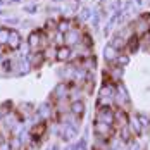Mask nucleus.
Masks as SVG:
<instances>
[{
  "mask_svg": "<svg viewBox=\"0 0 150 150\" xmlns=\"http://www.w3.org/2000/svg\"><path fill=\"white\" fill-rule=\"evenodd\" d=\"M45 42H48L45 36V31H40V30H35L31 31L30 38H28V45H30L31 50H35V52H43V48H45Z\"/></svg>",
  "mask_w": 150,
  "mask_h": 150,
  "instance_id": "1",
  "label": "nucleus"
},
{
  "mask_svg": "<svg viewBox=\"0 0 150 150\" xmlns=\"http://www.w3.org/2000/svg\"><path fill=\"white\" fill-rule=\"evenodd\" d=\"M95 121H102V122H107V124L114 126V109L110 105H100Z\"/></svg>",
  "mask_w": 150,
  "mask_h": 150,
  "instance_id": "2",
  "label": "nucleus"
},
{
  "mask_svg": "<svg viewBox=\"0 0 150 150\" xmlns=\"http://www.w3.org/2000/svg\"><path fill=\"white\" fill-rule=\"evenodd\" d=\"M93 129H95V135L100 136V138H110L114 129H112V124H107V122H102V121H95L93 122Z\"/></svg>",
  "mask_w": 150,
  "mask_h": 150,
  "instance_id": "3",
  "label": "nucleus"
},
{
  "mask_svg": "<svg viewBox=\"0 0 150 150\" xmlns=\"http://www.w3.org/2000/svg\"><path fill=\"white\" fill-rule=\"evenodd\" d=\"M81 38H83V33L81 30H76V28H71L67 33H64V42L67 47L81 45Z\"/></svg>",
  "mask_w": 150,
  "mask_h": 150,
  "instance_id": "4",
  "label": "nucleus"
},
{
  "mask_svg": "<svg viewBox=\"0 0 150 150\" xmlns=\"http://www.w3.org/2000/svg\"><path fill=\"white\" fill-rule=\"evenodd\" d=\"M69 91H71V86H69L67 83H59V85L55 86V90H54V97H55L57 100H66V98L69 97Z\"/></svg>",
  "mask_w": 150,
  "mask_h": 150,
  "instance_id": "5",
  "label": "nucleus"
},
{
  "mask_svg": "<svg viewBox=\"0 0 150 150\" xmlns=\"http://www.w3.org/2000/svg\"><path fill=\"white\" fill-rule=\"evenodd\" d=\"M128 121H129V116L126 114V110L121 107L117 110H114V124L116 126H119V128H124L126 124H128Z\"/></svg>",
  "mask_w": 150,
  "mask_h": 150,
  "instance_id": "6",
  "label": "nucleus"
},
{
  "mask_svg": "<svg viewBox=\"0 0 150 150\" xmlns=\"http://www.w3.org/2000/svg\"><path fill=\"white\" fill-rule=\"evenodd\" d=\"M128 129L131 131L133 136L140 135V133L143 131V126H142V122H140V119H138V114H135V116L129 117V121H128Z\"/></svg>",
  "mask_w": 150,
  "mask_h": 150,
  "instance_id": "7",
  "label": "nucleus"
},
{
  "mask_svg": "<svg viewBox=\"0 0 150 150\" xmlns=\"http://www.w3.org/2000/svg\"><path fill=\"white\" fill-rule=\"evenodd\" d=\"M73 57V50H71V47L64 45V47H59L57 50H55V59L59 60V62H66V60H69Z\"/></svg>",
  "mask_w": 150,
  "mask_h": 150,
  "instance_id": "8",
  "label": "nucleus"
},
{
  "mask_svg": "<svg viewBox=\"0 0 150 150\" xmlns=\"http://www.w3.org/2000/svg\"><path fill=\"white\" fill-rule=\"evenodd\" d=\"M114 98H117V102H119L121 107H124V105L129 104L128 91H126V88H124L122 85H117V86H116V97H114Z\"/></svg>",
  "mask_w": 150,
  "mask_h": 150,
  "instance_id": "9",
  "label": "nucleus"
},
{
  "mask_svg": "<svg viewBox=\"0 0 150 150\" xmlns=\"http://www.w3.org/2000/svg\"><path fill=\"white\" fill-rule=\"evenodd\" d=\"M69 109H71V114H73V116L83 117V116H85V110H86V105L83 104V100H74Z\"/></svg>",
  "mask_w": 150,
  "mask_h": 150,
  "instance_id": "10",
  "label": "nucleus"
},
{
  "mask_svg": "<svg viewBox=\"0 0 150 150\" xmlns=\"http://www.w3.org/2000/svg\"><path fill=\"white\" fill-rule=\"evenodd\" d=\"M7 45L11 47L12 50H17V48H19V45H21V35H19V31L11 30L9 40H7Z\"/></svg>",
  "mask_w": 150,
  "mask_h": 150,
  "instance_id": "11",
  "label": "nucleus"
},
{
  "mask_svg": "<svg viewBox=\"0 0 150 150\" xmlns=\"http://www.w3.org/2000/svg\"><path fill=\"white\" fill-rule=\"evenodd\" d=\"M149 31H150V23L145 17H138V21H136V36H140L143 33H149Z\"/></svg>",
  "mask_w": 150,
  "mask_h": 150,
  "instance_id": "12",
  "label": "nucleus"
},
{
  "mask_svg": "<svg viewBox=\"0 0 150 150\" xmlns=\"http://www.w3.org/2000/svg\"><path fill=\"white\" fill-rule=\"evenodd\" d=\"M47 131V124L45 122H38V124H35L33 128L30 129V135L35 138V140H38V138H42V135Z\"/></svg>",
  "mask_w": 150,
  "mask_h": 150,
  "instance_id": "13",
  "label": "nucleus"
},
{
  "mask_svg": "<svg viewBox=\"0 0 150 150\" xmlns=\"http://www.w3.org/2000/svg\"><path fill=\"white\" fill-rule=\"evenodd\" d=\"M129 54H135L136 50L140 48V38L138 36H129L128 40H126V47H124Z\"/></svg>",
  "mask_w": 150,
  "mask_h": 150,
  "instance_id": "14",
  "label": "nucleus"
},
{
  "mask_svg": "<svg viewBox=\"0 0 150 150\" xmlns=\"http://www.w3.org/2000/svg\"><path fill=\"white\" fill-rule=\"evenodd\" d=\"M110 45L114 47L117 52H119V50H124V47H126V38H122V36H119V35L116 33L114 38H112V42H110Z\"/></svg>",
  "mask_w": 150,
  "mask_h": 150,
  "instance_id": "15",
  "label": "nucleus"
},
{
  "mask_svg": "<svg viewBox=\"0 0 150 150\" xmlns=\"http://www.w3.org/2000/svg\"><path fill=\"white\" fill-rule=\"evenodd\" d=\"M104 55H105V60H107V62H112V60L117 59V50L112 45H107L104 48Z\"/></svg>",
  "mask_w": 150,
  "mask_h": 150,
  "instance_id": "16",
  "label": "nucleus"
},
{
  "mask_svg": "<svg viewBox=\"0 0 150 150\" xmlns=\"http://www.w3.org/2000/svg\"><path fill=\"white\" fill-rule=\"evenodd\" d=\"M71 28H73V23H71L69 19H62V21L57 23V30H59L60 33H67Z\"/></svg>",
  "mask_w": 150,
  "mask_h": 150,
  "instance_id": "17",
  "label": "nucleus"
},
{
  "mask_svg": "<svg viewBox=\"0 0 150 150\" xmlns=\"http://www.w3.org/2000/svg\"><path fill=\"white\" fill-rule=\"evenodd\" d=\"M30 60H31V66H33V67H36V66H38L40 62H43V52L40 50V52L33 54V55L30 57Z\"/></svg>",
  "mask_w": 150,
  "mask_h": 150,
  "instance_id": "18",
  "label": "nucleus"
},
{
  "mask_svg": "<svg viewBox=\"0 0 150 150\" xmlns=\"http://www.w3.org/2000/svg\"><path fill=\"white\" fill-rule=\"evenodd\" d=\"M40 116H42L43 119L50 117V116H52V105L50 104H43L42 105V107H40Z\"/></svg>",
  "mask_w": 150,
  "mask_h": 150,
  "instance_id": "19",
  "label": "nucleus"
},
{
  "mask_svg": "<svg viewBox=\"0 0 150 150\" xmlns=\"http://www.w3.org/2000/svg\"><path fill=\"white\" fill-rule=\"evenodd\" d=\"M76 133H78V128H76V126H67L66 131H64V138H66V140H73L76 136Z\"/></svg>",
  "mask_w": 150,
  "mask_h": 150,
  "instance_id": "20",
  "label": "nucleus"
},
{
  "mask_svg": "<svg viewBox=\"0 0 150 150\" xmlns=\"http://www.w3.org/2000/svg\"><path fill=\"white\" fill-rule=\"evenodd\" d=\"M9 35H11V30H9V28H0V45L7 43Z\"/></svg>",
  "mask_w": 150,
  "mask_h": 150,
  "instance_id": "21",
  "label": "nucleus"
},
{
  "mask_svg": "<svg viewBox=\"0 0 150 150\" xmlns=\"http://www.w3.org/2000/svg\"><path fill=\"white\" fill-rule=\"evenodd\" d=\"M78 17H79V21H83V23H85V21H88V19L91 17V14H90V9L83 7V9L79 11V16H78Z\"/></svg>",
  "mask_w": 150,
  "mask_h": 150,
  "instance_id": "22",
  "label": "nucleus"
},
{
  "mask_svg": "<svg viewBox=\"0 0 150 150\" xmlns=\"http://www.w3.org/2000/svg\"><path fill=\"white\" fill-rule=\"evenodd\" d=\"M17 50H19V52H21V55H23V57H26V55H28V54H30V45H28V42H21V45H19V48H17Z\"/></svg>",
  "mask_w": 150,
  "mask_h": 150,
  "instance_id": "23",
  "label": "nucleus"
},
{
  "mask_svg": "<svg viewBox=\"0 0 150 150\" xmlns=\"http://www.w3.org/2000/svg\"><path fill=\"white\" fill-rule=\"evenodd\" d=\"M45 31H57V23L54 19H48L45 23Z\"/></svg>",
  "mask_w": 150,
  "mask_h": 150,
  "instance_id": "24",
  "label": "nucleus"
},
{
  "mask_svg": "<svg viewBox=\"0 0 150 150\" xmlns=\"http://www.w3.org/2000/svg\"><path fill=\"white\" fill-rule=\"evenodd\" d=\"M0 150H12L11 142H7V140H0Z\"/></svg>",
  "mask_w": 150,
  "mask_h": 150,
  "instance_id": "25",
  "label": "nucleus"
},
{
  "mask_svg": "<svg viewBox=\"0 0 150 150\" xmlns=\"http://www.w3.org/2000/svg\"><path fill=\"white\" fill-rule=\"evenodd\" d=\"M117 62H119L121 66H126V64H128V60H129V57H128V55H117Z\"/></svg>",
  "mask_w": 150,
  "mask_h": 150,
  "instance_id": "26",
  "label": "nucleus"
},
{
  "mask_svg": "<svg viewBox=\"0 0 150 150\" xmlns=\"http://www.w3.org/2000/svg\"><path fill=\"white\" fill-rule=\"evenodd\" d=\"M91 19H93V26H95V28H98V23H100V16H93V17H91Z\"/></svg>",
  "mask_w": 150,
  "mask_h": 150,
  "instance_id": "27",
  "label": "nucleus"
},
{
  "mask_svg": "<svg viewBox=\"0 0 150 150\" xmlns=\"http://www.w3.org/2000/svg\"><path fill=\"white\" fill-rule=\"evenodd\" d=\"M26 11H28V12H35V11H36V7H35V5H31V7H26Z\"/></svg>",
  "mask_w": 150,
  "mask_h": 150,
  "instance_id": "28",
  "label": "nucleus"
},
{
  "mask_svg": "<svg viewBox=\"0 0 150 150\" xmlns=\"http://www.w3.org/2000/svg\"><path fill=\"white\" fill-rule=\"evenodd\" d=\"M17 21H19V19H16V17H14V19H9V23H11V24H16Z\"/></svg>",
  "mask_w": 150,
  "mask_h": 150,
  "instance_id": "29",
  "label": "nucleus"
},
{
  "mask_svg": "<svg viewBox=\"0 0 150 150\" xmlns=\"http://www.w3.org/2000/svg\"><path fill=\"white\" fill-rule=\"evenodd\" d=\"M0 117H2V112H0Z\"/></svg>",
  "mask_w": 150,
  "mask_h": 150,
  "instance_id": "30",
  "label": "nucleus"
},
{
  "mask_svg": "<svg viewBox=\"0 0 150 150\" xmlns=\"http://www.w3.org/2000/svg\"><path fill=\"white\" fill-rule=\"evenodd\" d=\"M0 14H2V11H0Z\"/></svg>",
  "mask_w": 150,
  "mask_h": 150,
  "instance_id": "31",
  "label": "nucleus"
}]
</instances>
